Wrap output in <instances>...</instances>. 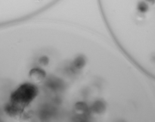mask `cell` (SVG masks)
I'll return each instance as SVG.
<instances>
[{"instance_id":"obj_1","label":"cell","mask_w":155,"mask_h":122,"mask_svg":"<svg viewBox=\"0 0 155 122\" xmlns=\"http://www.w3.org/2000/svg\"><path fill=\"white\" fill-rule=\"evenodd\" d=\"M36 94V89L33 85L25 84L21 86L12 96L13 109H21L24 108L33 100Z\"/></svg>"},{"instance_id":"obj_2","label":"cell","mask_w":155,"mask_h":122,"mask_svg":"<svg viewBox=\"0 0 155 122\" xmlns=\"http://www.w3.org/2000/svg\"><path fill=\"white\" fill-rule=\"evenodd\" d=\"M30 77L36 81H40L45 77V73L39 69H35L30 72Z\"/></svg>"}]
</instances>
